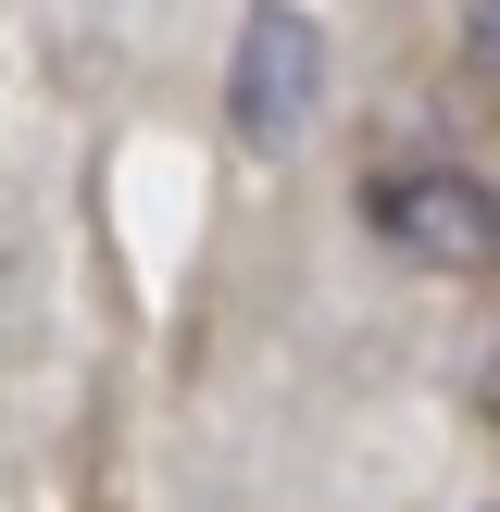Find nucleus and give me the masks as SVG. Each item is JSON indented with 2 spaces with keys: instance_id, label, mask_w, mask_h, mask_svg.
<instances>
[{
  "instance_id": "obj_2",
  "label": "nucleus",
  "mask_w": 500,
  "mask_h": 512,
  "mask_svg": "<svg viewBox=\"0 0 500 512\" xmlns=\"http://www.w3.org/2000/svg\"><path fill=\"white\" fill-rule=\"evenodd\" d=\"M225 113H238L250 150H300L325 113V25L300 0H250L238 25V63H225Z\"/></svg>"
},
{
  "instance_id": "obj_3",
  "label": "nucleus",
  "mask_w": 500,
  "mask_h": 512,
  "mask_svg": "<svg viewBox=\"0 0 500 512\" xmlns=\"http://www.w3.org/2000/svg\"><path fill=\"white\" fill-rule=\"evenodd\" d=\"M463 75L500 100V0H475V13H463Z\"/></svg>"
},
{
  "instance_id": "obj_1",
  "label": "nucleus",
  "mask_w": 500,
  "mask_h": 512,
  "mask_svg": "<svg viewBox=\"0 0 500 512\" xmlns=\"http://www.w3.org/2000/svg\"><path fill=\"white\" fill-rule=\"evenodd\" d=\"M363 225H375V250H400L425 275H500V188L475 163H375Z\"/></svg>"
}]
</instances>
